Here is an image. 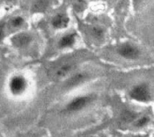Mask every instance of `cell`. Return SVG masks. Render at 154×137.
<instances>
[{
  "instance_id": "obj_1",
  "label": "cell",
  "mask_w": 154,
  "mask_h": 137,
  "mask_svg": "<svg viewBox=\"0 0 154 137\" xmlns=\"http://www.w3.org/2000/svg\"><path fill=\"white\" fill-rule=\"evenodd\" d=\"M28 80L23 75H14L8 81L7 88L10 94L14 97L23 95L28 89Z\"/></svg>"
},
{
  "instance_id": "obj_5",
  "label": "cell",
  "mask_w": 154,
  "mask_h": 137,
  "mask_svg": "<svg viewBox=\"0 0 154 137\" xmlns=\"http://www.w3.org/2000/svg\"><path fill=\"white\" fill-rule=\"evenodd\" d=\"M31 41H32L31 36L27 33H17L16 35H14L12 38V43L17 48L26 47L27 45H29Z\"/></svg>"
},
{
  "instance_id": "obj_6",
  "label": "cell",
  "mask_w": 154,
  "mask_h": 137,
  "mask_svg": "<svg viewBox=\"0 0 154 137\" xmlns=\"http://www.w3.org/2000/svg\"><path fill=\"white\" fill-rule=\"evenodd\" d=\"M69 23V17L63 14H59L55 15L51 21V24L54 28L62 29L65 28Z\"/></svg>"
},
{
  "instance_id": "obj_11",
  "label": "cell",
  "mask_w": 154,
  "mask_h": 137,
  "mask_svg": "<svg viewBox=\"0 0 154 137\" xmlns=\"http://www.w3.org/2000/svg\"><path fill=\"white\" fill-rule=\"evenodd\" d=\"M149 121H150V118L148 117H143L135 122V126L136 127H143L149 123Z\"/></svg>"
},
{
  "instance_id": "obj_14",
  "label": "cell",
  "mask_w": 154,
  "mask_h": 137,
  "mask_svg": "<svg viewBox=\"0 0 154 137\" xmlns=\"http://www.w3.org/2000/svg\"><path fill=\"white\" fill-rule=\"evenodd\" d=\"M5 35V26L3 23H0V42L3 40Z\"/></svg>"
},
{
  "instance_id": "obj_4",
  "label": "cell",
  "mask_w": 154,
  "mask_h": 137,
  "mask_svg": "<svg viewBox=\"0 0 154 137\" xmlns=\"http://www.w3.org/2000/svg\"><path fill=\"white\" fill-rule=\"evenodd\" d=\"M118 53L122 57L128 59V60H135L140 55L139 50L131 44H124L120 46L118 49Z\"/></svg>"
},
{
  "instance_id": "obj_16",
  "label": "cell",
  "mask_w": 154,
  "mask_h": 137,
  "mask_svg": "<svg viewBox=\"0 0 154 137\" xmlns=\"http://www.w3.org/2000/svg\"><path fill=\"white\" fill-rule=\"evenodd\" d=\"M6 1H10V0H6Z\"/></svg>"
},
{
  "instance_id": "obj_3",
  "label": "cell",
  "mask_w": 154,
  "mask_h": 137,
  "mask_svg": "<svg viewBox=\"0 0 154 137\" xmlns=\"http://www.w3.org/2000/svg\"><path fill=\"white\" fill-rule=\"evenodd\" d=\"M93 101L92 96H79L71 99L65 107V111L68 113H77L87 107Z\"/></svg>"
},
{
  "instance_id": "obj_10",
  "label": "cell",
  "mask_w": 154,
  "mask_h": 137,
  "mask_svg": "<svg viewBox=\"0 0 154 137\" xmlns=\"http://www.w3.org/2000/svg\"><path fill=\"white\" fill-rule=\"evenodd\" d=\"M136 118V114L134 111H125L122 115V119L125 122H131Z\"/></svg>"
},
{
  "instance_id": "obj_7",
  "label": "cell",
  "mask_w": 154,
  "mask_h": 137,
  "mask_svg": "<svg viewBox=\"0 0 154 137\" xmlns=\"http://www.w3.org/2000/svg\"><path fill=\"white\" fill-rule=\"evenodd\" d=\"M75 40H76V34L75 33H69L67 34L65 36H63L60 42H59V46L60 48H68V47H71L74 43H75Z\"/></svg>"
},
{
  "instance_id": "obj_8",
  "label": "cell",
  "mask_w": 154,
  "mask_h": 137,
  "mask_svg": "<svg viewBox=\"0 0 154 137\" xmlns=\"http://www.w3.org/2000/svg\"><path fill=\"white\" fill-rule=\"evenodd\" d=\"M87 76L85 74H82V73H79V74H76L74 76H72L69 81L67 82L66 84V87L67 88H73V87H76L79 84H81L85 79H86Z\"/></svg>"
},
{
  "instance_id": "obj_9",
  "label": "cell",
  "mask_w": 154,
  "mask_h": 137,
  "mask_svg": "<svg viewBox=\"0 0 154 137\" xmlns=\"http://www.w3.org/2000/svg\"><path fill=\"white\" fill-rule=\"evenodd\" d=\"M72 70V66L70 64H63L61 66H60L56 70H55V76L59 79L60 78H64L65 76H67L68 74H69V72Z\"/></svg>"
},
{
  "instance_id": "obj_15",
  "label": "cell",
  "mask_w": 154,
  "mask_h": 137,
  "mask_svg": "<svg viewBox=\"0 0 154 137\" xmlns=\"http://www.w3.org/2000/svg\"><path fill=\"white\" fill-rule=\"evenodd\" d=\"M134 137H148L147 135H136V136Z\"/></svg>"
},
{
  "instance_id": "obj_12",
  "label": "cell",
  "mask_w": 154,
  "mask_h": 137,
  "mask_svg": "<svg viewBox=\"0 0 154 137\" xmlns=\"http://www.w3.org/2000/svg\"><path fill=\"white\" fill-rule=\"evenodd\" d=\"M23 23V19L21 16H16L12 20V25L14 27H19Z\"/></svg>"
},
{
  "instance_id": "obj_13",
  "label": "cell",
  "mask_w": 154,
  "mask_h": 137,
  "mask_svg": "<svg viewBox=\"0 0 154 137\" xmlns=\"http://www.w3.org/2000/svg\"><path fill=\"white\" fill-rule=\"evenodd\" d=\"M93 33L95 34V36L96 37H101L102 36V34H103V32H102V30H100L99 28H94L93 29Z\"/></svg>"
},
{
  "instance_id": "obj_2",
  "label": "cell",
  "mask_w": 154,
  "mask_h": 137,
  "mask_svg": "<svg viewBox=\"0 0 154 137\" xmlns=\"http://www.w3.org/2000/svg\"><path fill=\"white\" fill-rule=\"evenodd\" d=\"M129 96L132 99L138 102H149L152 98L150 88L145 83L138 84L130 90Z\"/></svg>"
}]
</instances>
